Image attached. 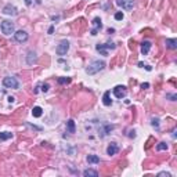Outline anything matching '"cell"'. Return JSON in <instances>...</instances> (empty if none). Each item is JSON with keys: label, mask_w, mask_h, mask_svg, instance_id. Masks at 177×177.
I'll list each match as a JSON object with an SVG mask.
<instances>
[{"label": "cell", "mask_w": 177, "mask_h": 177, "mask_svg": "<svg viewBox=\"0 0 177 177\" xmlns=\"http://www.w3.org/2000/svg\"><path fill=\"white\" fill-rule=\"evenodd\" d=\"M102 104L105 107H109L112 105V100H111V91H105L104 96H102Z\"/></svg>", "instance_id": "cell-13"}, {"label": "cell", "mask_w": 177, "mask_h": 177, "mask_svg": "<svg viewBox=\"0 0 177 177\" xmlns=\"http://www.w3.org/2000/svg\"><path fill=\"white\" fill-rule=\"evenodd\" d=\"M39 86L41 87L40 90L43 91V93H47V91H49V88H50V85H49V83H40Z\"/></svg>", "instance_id": "cell-23"}, {"label": "cell", "mask_w": 177, "mask_h": 177, "mask_svg": "<svg viewBox=\"0 0 177 177\" xmlns=\"http://www.w3.org/2000/svg\"><path fill=\"white\" fill-rule=\"evenodd\" d=\"M151 124H152L154 127H156V129H159V119H158V118H152Z\"/></svg>", "instance_id": "cell-24"}, {"label": "cell", "mask_w": 177, "mask_h": 177, "mask_svg": "<svg viewBox=\"0 0 177 177\" xmlns=\"http://www.w3.org/2000/svg\"><path fill=\"white\" fill-rule=\"evenodd\" d=\"M115 47H116V44L111 41V43L97 44V46H96V50H97V51H98L101 55H105V57H107V55H108V51H109V50H113Z\"/></svg>", "instance_id": "cell-2"}, {"label": "cell", "mask_w": 177, "mask_h": 177, "mask_svg": "<svg viewBox=\"0 0 177 177\" xmlns=\"http://www.w3.org/2000/svg\"><path fill=\"white\" fill-rule=\"evenodd\" d=\"M0 29H2V32L4 33V35L10 36L11 33H14V24L11 21H8V19H4V21H2V24H0Z\"/></svg>", "instance_id": "cell-3"}, {"label": "cell", "mask_w": 177, "mask_h": 177, "mask_svg": "<svg viewBox=\"0 0 177 177\" xmlns=\"http://www.w3.org/2000/svg\"><path fill=\"white\" fill-rule=\"evenodd\" d=\"M123 13H120V11H119V13H116L115 14V19H118V21H120V19H123Z\"/></svg>", "instance_id": "cell-25"}, {"label": "cell", "mask_w": 177, "mask_h": 177, "mask_svg": "<svg viewBox=\"0 0 177 177\" xmlns=\"http://www.w3.org/2000/svg\"><path fill=\"white\" fill-rule=\"evenodd\" d=\"M151 47H152L151 41L144 40L143 43H141V54H143V55H147V54L149 53V50H151Z\"/></svg>", "instance_id": "cell-12"}, {"label": "cell", "mask_w": 177, "mask_h": 177, "mask_svg": "<svg viewBox=\"0 0 177 177\" xmlns=\"http://www.w3.org/2000/svg\"><path fill=\"white\" fill-rule=\"evenodd\" d=\"M91 24H93V29H91V35L93 36H96L97 33L100 32V30L102 29V22H101V18H98V17H96V18L93 19V22H91Z\"/></svg>", "instance_id": "cell-8"}, {"label": "cell", "mask_w": 177, "mask_h": 177, "mask_svg": "<svg viewBox=\"0 0 177 177\" xmlns=\"http://www.w3.org/2000/svg\"><path fill=\"white\" fill-rule=\"evenodd\" d=\"M32 115H33V118H40V116L43 115V109H41L40 107H33Z\"/></svg>", "instance_id": "cell-17"}, {"label": "cell", "mask_w": 177, "mask_h": 177, "mask_svg": "<svg viewBox=\"0 0 177 177\" xmlns=\"http://www.w3.org/2000/svg\"><path fill=\"white\" fill-rule=\"evenodd\" d=\"M71 83V77H58V85H66Z\"/></svg>", "instance_id": "cell-22"}, {"label": "cell", "mask_w": 177, "mask_h": 177, "mask_svg": "<svg viewBox=\"0 0 177 177\" xmlns=\"http://www.w3.org/2000/svg\"><path fill=\"white\" fill-rule=\"evenodd\" d=\"M129 137H133V138H134V137H136V132H134V130H133V132H130Z\"/></svg>", "instance_id": "cell-29"}, {"label": "cell", "mask_w": 177, "mask_h": 177, "mask_svg": "<svg viewBox=\"0 0 177 177\" xmlns=\"http://www.w3.org/2000/svg\"><path fill=\"white\" fill-rule=\"evenodd\" d=\"M113 94H115V97L116 98H124L126 97V94H127V88H126V86H122V85H118V86H115L113 87Z\"/></svg>", "instance_id": "cell-6"}, {"label": "cell", "mask_w": 177, "mask_h": 177, "mask_svg": "<svg viewBox=\"0 0 177 177\" xmlns=\"http://www.w3.org/2000/svg\"><path fill=\"white\" fill-rule=\"evenodd\" d=\"M166 149H167V144L163 143V141L156 145V151H166Z\"/></svg>", "instance_id": "cell-21"}, {"label": "cell", "mask_w": 177, "mask_h": 177, "mask_svg": "<svg viewBox=\"0 0 177 177\" xmlns=\"http://www.w3.org/2000/svg\"><path fill=\"white\" fill-rule=\"evenodd\" d=\"M68 50H69V41L68 40H61L60 41V44L57 46V54L58 55H65L66 53H68Z\"/></svg>", "instance_id": "cell-7"}, {"label": "cell", "mask_w": 177, "mask_h": 177, "mask_svg": "<svg viewBox=\"0 0 177 177\" xmlns=\"http://www.w3.org/2000/svg\"><path fill=\"white\" fill-rule=\"evenodd\" d=\"M53 30H54V26H50V29H49V33H53Z\"/></svg>", "instance_id": "cell-33"}, {"label": "cell", "mask_w": 177, "mask_h": 177, "mask_svg": "<svg viewBox=\"0 0 177 177\" xmlns=\"http://www.w3.org/2000/svg\"><path fill=\"white\" fill-rule=\"evenodd\" d=\"M3 14H6V15H11V17H15L17 14H18V10H17L15 6L7 4V6H4V8H3Z\"/></svg>", "instance_id": "cell-10"}, {"label": "cell", "mask_w": 177, "mask_h": 177, "mask_svg": "<svg viewBox=\"0 0 177 177\" xmlns=\"http://www.w3.org/2000/svg\"><path fill=\"white\" fill-rule=\"evenodd\" d=\"M8 138H13V133H8V132H2L0 133V141H6Z\"/></svg>", "instance_id": "cell-20"}, {"label": "cell", "mask_w": 177, "mask_h": 177, "mask_svg": "<svg viewBox=\"0 0 177 177\" xmlns=\"http://www.w3.org/2000/svg\"><path fill=\"white\" fill-rule=\"evenodd\" d=\"M87 162L88 163H93V165L100 163V156H98V155H94V154L88 155V156H87Z\"/></svg>", "instance_id": "cell-16"}, {"label": "cell", "mask_w": 177, "mask_h": 177, "mask_svg": "<svg viewBox=\"0 0 177 177\" xmlns=\"http://www.w3.org/2000/svg\"><path fill=\"white\" fill-rule=\"evenodd\" d=\"M144 66H145V69H147V71H151V66H149V65H144Z\"/></svg>", "instance_id": "cell-32"}, {"label": "cell", "mask_w": 177, "mask_h": 177, "mask_svg": "<svg viewBox=\"0 0 177 177\" xmlns=\"http://www.w3.org/2000/svg\"><path fill=\"white\" fill-rule=\"evenodd\" d=\"M118 151H119V147H118V144H116V143H111L109 145H108V148H107V154L109 155V156L116 155V154H118Z\"/></svg>", "instance_id": "cell-11"}, {"label": "cell", "mask_w": 177, "mask_h": 177, "mask_svg": "<svg viewBox=\"0 0 177 177\" xmlns=\"http://www.w3.org/2000/svg\"><path fill=\"white\" fill-rule=\"evenodd\" d=\"M83 176H85V177H87V176L97 177V176H98V171L94 170V169H86V170L83 171Z\"/></svg>", "instance_id": "cell-18"}, {"label": "cell", "mask_w": 177, "mask_h": 177, "mask_svg": "<svg viewBox=\"0 0 177 177\" xmlns=\"http://www.w3.org/2000/svg\"><path fill=\"white\" fill-rule=\"evenodd\" d=\"M104 68H105V62H104V61H94V62H91L90 65L86 68V73L96 75L97 72L102 71Z\"/></svg>", "instance_id": "cell-1"}, {"label": "cell", "mask_w": 177, "mask_h": 177, "mask_svg": "<svg viewBox=\"0 0 177 177\" xmlns=\"http://www.w3.org/2000/svg\"><path fill=\"white\" fill-rule=\"evenodd\" d=\"M14 39H15V41H18V43H25V41L28 40V33L25 32V30H17V32L14 33Z\"/></svg>", "instance_id": "cell-9"}, {"label": "cell", "mask_w": 177, "mask_h": 177, "mask_svg": "<svg viewBox=\"0 0 177 177\" xmlns=\"http://www.w3.org/2000/svg\"><path fill=\"white\" fill-rule=\"evenodd\" d=\"M66 127H68V133H75V120L73 119H69L66 122Z\"/></svg>", "instance_id": "cell-19"}, {"label": "cell", "mask_w": 177, "mask_h": 177, "mask_svg": "<svg viewBox=\"0 0 177 177\" xmlns=\"http://www.w3.org/2000/svg\"><path fill=\"white\" fill-rule=\"evenodd\" d=\"M37 61V55H36L35 51H28V55H26V62L29 64V65H32L33 62H36Z\"/></svg>", "instance_id": "cell-14"}, {"label": "cell", "mask_w": 177, "mask_h": 177, "mask_svg": "<svg viewBox=\"0 0 177 177\" xmlns=\"http://www.w3.org/2000/svg\"><path fill=\"white\" fill-rule=\"evenodd\" d=\"M158 176L162 177V176H166V177H171L170 173H167V171H160V173H158Z\"/></svg>", "instance_id": "cell-26"}, {"label": "cell", "mask_w": 177, "mask_h": 177, "mask_svg": "<svg viewBox=\"0 0 177 177\" xmlns=\"http://www.w3.org/2000/svg\"><path fill=\"white\" fill-rule=\"evenodd\" d=\"M167 98H171V101H176V94H167Z\"/></svg>", "instance_id": "cell-27"}, {"label": "cell", "mask_w": 177, "mask_h": 177, "mask_svg": "<svg viewBox=\"0 0 177 177\" xmlns=\"http://www.w3.org/2000/svg\"><path fill=\"white\" fill-rule=\"evenodd\" d=\"M25 4H26V6H30V4H32V0H25Z\"/></svg>", "instance_id": "cell-30"}, {"label": "cell", "mask_w": 177, "mask_h": 177, "mask_svg": "<svg viewBox=\"0 0 177 177\" xmlns=\"http://www.w3.org/2000/svg\"><path fill=\"white\" fill-rule=\"evenodd\" d=\"M15 101V98H14V97H8V102H14Z\"/></svg>", "instance_id": "cell-31"}, {"label": "cell", "mask_w": 177, "mask_h": 177, "mask_svg": "<svg viewBox=\"0 0 177 177\" xmlns=\"http://www.w3.org/2000/svg\"><path fill=\"white\" fill-rule=\"evenodd\" d=\"M147 87H149V83H143L141 85V88H147Z\"/></svg>", "instance_id": "cell-28"}, {"label": "cell", "mask_w": 177, "mask_h": 177, "mask_svg": "<svg viewBox=\"0 0 177 177\" xmlns=\"http://www.w3.org/2000/svg\"><path fill=\"white\" fill-rule=\"evenodd\" d=\"M115 3L118 7H120L122 10H126V11L132 10L134 7V0H116Z\"/></svg>", "instance_id": "cell-5"}, {"label": "cell", "mask_w": 177, "mask_h": 177, "mask_svg": "<svg viewBox=\"0 0 177 177\" xmlns=\"http://www.w3.org/2000/svg\"><path fill=\"white\" fill-rule=\"evenodd\" d=\"M166 47L170 50H176L177 49V39H166L165 41Z\"/></svg>", "instance_id": "cell-15"}, {"label": "cell", "mask_w": 177, "mask_h": 177, "mask_svg": "<svg viewBox=\"0 0 177 177\" xmlns=\"http://www.w3.org/2000/svg\"><path fill=\"white\" fill-rule=\"evenodd\" d=\"M3 86L7 88H18L19 82L17 80V77H14V76H6L4 79H3Z\"/></svg>", "instance_id": "cell-4"}]
</instances>
